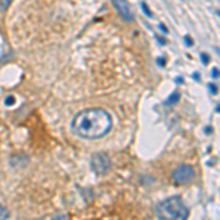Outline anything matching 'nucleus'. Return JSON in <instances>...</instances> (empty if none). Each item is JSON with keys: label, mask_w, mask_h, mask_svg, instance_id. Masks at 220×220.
I'll return each mask as SVG.
<instances>
[{"label": "nucleus", "mask_w": 220, "mask_h": 220, "mask_svg": "<svg viewBox=\"0 0 220 220\" xmlns=\"http://www.w3.org/2000/svg\"><path fill=\"white\" fill-rule=\"evenodd\" d=\"M112 5L115 6L116 12L120 15V18L125 21H134V12L131 9L128 0H112Z\"/></svg>", "instance_id": "39448f33"}, {"label": "nucleus", "mask_w": 220, "mask_h": 220, "mask_svg": "<svg viewBox=\"0 0 220 220\" xmlns=\"http://www.w3.org/2000/svg\"><path fill=\"white\" fill-rule=\"evenodd\" d=\"M141 9H142V12L147 15L148 18H153V13H151V10H150V8L147 6V3H145V2H142V3H141Z\"/></svg>", "instance_id": "6e6552de"}, {"label": "nucleus", "mask_w": 220, "mask_h": 220, "mask_svg": "<svg viewBox=\"0 0 220 220\" xmlns=\"http://www.w3.org/2000/svg\"><path fill=\"white\" fill-rule=\"evenodd\" d=\"M156 214L158 220H187L189 211L179 197H170L158 202L156 207Z\"/></svg>", "instance_id": "f03ea898"}, {"label": "nucleus", "mask_w": 220, "mask_h": 220, "mask_svg": "<svg viewBox=\"0 0 220 220\" xmlns=\"http://www.w3.org/2000/svg\"><path fill=\"white\" fill-rule=\"evenodd\" d=\"M5 104L9 106V107H10V106H13L15 104V97L13 96H8L5 98Z\"/></svg>", "instance_id": "9d476101"}, {"label": "nucleus", "mask_w": 220, "mask_h": 220, "mask_svg": "<svg viewBox=\"0 0 220 220\" xmlns=\"http://www.w3.org/2000/svg\"><path fill=\"white\" fill-rule=\"evenodd\" d=\"M13 0H0V10H6Z\"/></svg>", "instance_id": "1a4fd4ad"}, {"label": "nucleus", "mask_w": 220, "mask_h": 220, "mask_svg": "<svg viewBox=\"0 0 220 220\" xmlns=\"http://www.w3.org/2000/svg\"><path fill=\"white\" fill-rule=\"evenodd\" d=\"M156 62L158 63V66H164V65H166V59H164V58H157Z\"/></svg>", "instance_id": "2eb2a0df"}, {"label": "nucleus", "mask_w": 220, "mask_h": 220, "mask_svg": "<svg viewBox=\"0 0 220 220\" xmlns=\"http://www.w3.org/2000/svg\"><path fill=\"white\" fill-rule=\"evenodd\" d=\"M112 128V118L103 109H87L79 112L72 120V131L85 139L104 137Z\"/></svg>", "instance_id": "f257e3e1"}, {"label": "nucleus", "mask_w": 220, "mask_h": 220, "mask_svg": "<svg viewBox=\"0 0 220 220\" xmlns=\"http://www.w3.org/2000/svg\"><path fill=\"white\" fill-rule=\"evenodd\" d=\"M156 40H157V41L162 44V46H163V44H166V40L163 38V37H156Z\"/></svg>", "instance_id": "dca6fc26"}, {"label": "nucleus", "mask_w": 220, "mask_h": 220, "mask_svg": "<svg viewBox=\"0 0 220 220\" xmlns=\"http://www.w3.org/2000/svg\"><path fill=\"white\" fill-rule=\"evenodd\" d=\"M194 79H195V81H198V79H200V77H198V73H197V72L194 73Z\"/></svg>", "instance_id": "6ab92c4d"}, {"label": "nucleus", "mask_w": 220, "mask_h": 220, "mask_svg": "<svg viewBox=\"0 0 220 220\" xmlns=\"http://www.w3.org/2000/svg\"><path fill=\"white\" fill-rule=\"evenodd\" d=\"M185 41H183V43H185V46H187V47H189V46H192V44H194V41H192V38L191 37H189V35H185Z\"/></svg>", "instance_id": "9b49d317"}, {"label": "nucleus", "mask_w": 220, "mask_h": 220, "mask_svg": "<svg viewBox=\"0 0 220 220\" xmlns=\"http://www.w3.org/2000/svg\"><path fill=\"white\" fill-rule=\"evenodd\" d=\"M201 60H202V63H204V65H207V63L210 62V58H208V54L202 53V54H201Z\"/></svg>", "instance_id": "f8f14e48"}, {"label": "nucleus", "mask_w": 220, "mask_h": 220, "mask_svg": "<svg viewBox=\"0 0 220 220\" xmlns=\"http://www.w3.org/2000/svg\"><path fill=\"white\" fill-rule=\"evenodd\" d=\"M158 28L162 29L163 32H168V28H166V27H164V24H160V25H158Z\"/></svg>", "instance_id": "f3484780"}, {"label": "nucleus", "mask_w": 220, "mask_h": 220, "mask_svg": "<svg viewBox=\"0 0 220 220\" xmlns=\"http://www.w3.org/2000/svg\"><path fill=\"white\" fill-rule=\"evenodd\" d=\"M110 158L104 153H96L91 157V169L96 173H107L110 170Z\"/></svg>", "instance_id": "7ed1b4c3"}, {"label": "nucleus", "mask_w": 220, "mask_h": 220, "mask_svg": "<svg viewBox=\"0 0 220 220\" xmlns=\"http://www.w3.org/2000/svg\"><path fill=\"white\" fill-rule=\"evenodd\" d=\"M194 178V168L189 164H181L172 172V179L176 183H188Z\"/></svg>", "instance_id": "20e7f679"}, {"label": "nucleus", "mask_w": 220, "mask_h": 220, "mask_svg": "<svg viewBox=\"0 0 220 220\" xmlns=\"http://www.w3.org/2000/svg\"><path fill=\"white\" fill-rule=\"evenodd\" d=\"M179 98H181V94H179V91H175V92H172V94L168 97V100L164 101V104H168V106L175 104V103H178V101H179Z\"/></svg>", "instance_id": "423d86ee"}, {"label": "nucleus", "mask_w": 220, "mask_h": 220, "mask_svg": "<svg viewBox=\"0 0 220 220\" xmlns=\"http://www.w3.org/2000/svg\"><path fill=\"white\" fill-rule=\"evenodd\" d=\"M8 217H9V211L0 204V220H8Z\"/></svg>", "instance_id": "0eeeda50"}, {"label": "nucleus", "mask_w": 220, "mask_h": 220, "mask_svg": "<svg viewBox=\"0 0 220 220\" xmlns=\"http://www.w3.org/2000/svg\"><path fill=\"white\" fill-rule=\"evenodd\" d=\"M207 87H208V90H210L213 94H217V85H216V84H208Z\"/></svg>", "instance_id": "ddd939ff"}, {"label": "nucleus", "mask_w": 220, "mask_h": 220, "mask_svg": "<svg viewBox=\"0 0 220 220\" xmlns=\"http://www.w3.org/2000/svg\"><path fill=\"white\" fill-rule=\"evenodd\" d=\"M53 220H68V219L65 217V216H58V217H54Z\"/></svg>", "instance_id": "a211bd4d"}, {"label": "nucleus", "mask_w": 220, "mask_h": 220, "mask_svg": "<svg viewBox=\"0 0 220 220\" xmlns=\"http://www.w3.org/2000/svg\"><path fill=\"white\" fill-rule=\"evenodd\" d=\"M211 77L219 78V68H213V69H211Z\"/></svg>", "instance_id": "4468645a"}]
</instances>
